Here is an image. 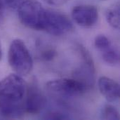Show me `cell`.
<instances>
[{"mask_svg":"<svg viewBox=\"0 0 120 120\" xmlns=\"http://www.w3.org/2000/svg\"><path fill=\"white\" fill-rule=\"evenodd\" d=\"M26 86L22 77L11 74L0 80V115L6 118H18L25 112Z\"/></svg>","mask_w":120,"mask_h":120,"instance_id":"cell-1","label":"cell"},{"mask_svg":"<svg viewBox=\"0 0 120 120\" xmlns=\"http://www.w3.org/2000/svg\"><path fill=\"white\" fill-rule=\"evenodd\" d=\"M8 61L11 68L18 75H28L33 67L32 56L24 41L19 39L13 40L10 44Z\"/></svg>","mask_w":120,"mask_h":120,"instance_id":"cell-2","label":"cell"},{"mask_svg":"<svg viewBox=\"0 0 120 120\" xmlns=\"http://www.w3.org/2000/svg\"><path fill=\"white\" fill-rule=\"evenodd\" d=\"M46 10L37 0H25L18 8V17L25 26L41 30Z\"/></svg>","mask_w":120,"mask_h":120,"instance_id":"cell-3","label":"cell"},{"mask_svg":"<svg viewBox=\"0 0 120 120\" xmlns=\"http://www.w3.org/2000/svg\"><path fill=\"white\" fill-rule=\"evenodd\" d=\"M46 89L53 96L63 98L75 97L84 94L89 89L75 78H62L48 82Z\"/></svg>","mask_w":120,"mask_h":120,"instance_id":"cell-4","label":"cell"},{"mask_svg":"<svg viewBox=\"0 0 120 120\" xmlns=\"http://www.w3.org/2000/svg\"><path fill=\"white\" fill-rule=\"evenodd\" d=\"M72 28V22L67 15L56 11L46 10L41 31L53 36H61Z\"/></svg>","mask_w":120,"mask_h":120,"instance_id":"cell-5","label":"cell"},{"mask_svg":"<svg viewBox=\"0 0 120 120\" xmlns=\"http://www.w3.org/2000/svg\"><path fill=\"white\" fill-rule=\"evenodd\" d=\"M78 51L82 58V65L74 72L75 79L85 84L90 89L94 83L95 68L92 57L89 51L82 45H78Z\"/></svg>","mask_w":120,"mask_h":120,"instance_id":"cell-6","label":"cell"},{"mask_svg":"<svg viewBox=\"0 0 120 120\" xmlns=\"http://www.w3.org/2000/svg\"><path fill=\"white\" fill-rule=\"evenodd\" d=\"M46 104L44 96L36 83L32 82L26 89L25 98V112L31 115L39 114Z\"/></svg>","mask_w":120,"mask_h":120,"instance_id":"cell-7","label":"cell"},{"mask_svg":"<svg viewBox=\"0 0 120 120\" xmlns=\"http://www.w3.org/2000/svg\"><path fill=\"white\" fill-rule=\"evenodd\" d=\"M72 18L81 27H91L98 19V8L93 5H78L72 10Z\"/></svg>","mask_w":120,"mask_h":120,"instance_id":"cell-8","label":"cell"},{"mask_svg":"<svg viewBox=\"0 0 120 120\" xmlns=\"http://www.w3.org/2000/svg\"><path fill=\"white\" fill-rule=\"evenodd\" d=\"M98 89L101 94L109 102H114L120 97V84L108 77H101L98 79Z\"/></svg>","mask_w":120,"mask_h":120,"instance_id":"cell-9","label":"cell"},{"mask_svg":"<svg viewBox=\"0 0 120 120\" xmlns=\"http://www.w3.org/2000/svg\"><path fill=\"white\" fill-rule=\"evenodd\" d=\"M105 18L108 23L116 30L120 29V4L116 3L105 11Z\"/></svg>","mask_w":120,"mask_h":120,"instance_id":"cell-10","label":"cell"},{"mask_svg":"<svg viewBox=\"0 0 120 120\" xmlns=\"http://www.w3.org/2000/svg\"><path fill=\"white\" fill-rule=\"evenodd\" d=\"M103 60L111 66L117 65L120 62V55L117 50L112 45L105 50L101 51Z\"/></svg>","mask_w":120,"mask_h":120,"instance_id":"cell-11","label":"cell"},{"mask_svg":"<svg viewBox=\"0 0 120 120\" xmlns=\"http://www.w3.org/2000/svg\"><path fill=\"white\" fill-rule=\"evenodd\" d=\"M102 118L104 120H119V112L115 107L111 105H106L102 110Z\"/></svg>","mask_w":120,"mask_h":120,"instance_id":"cell-12","label":"cell"},{"mask_svg":"<svg viewBox=\"0 0 120 120\" xmlns=\"http://www.w3.org/2000/svg\"><path fill=\"white\" fill-rule=\"evenodd\" d=\"M94 45L96 48L101 52L105 49L110 47L112 46L111 41L109 39L108 37H107L105 35L103 34H99L95 38L94 41Z\"/></svg>","mask_w":120,"mask_h":120,"instance_id":"cell-13","label":"cell"},{"mask_svg":"<svg viewBox=\"0 0 120 120\" xmlns=\"http://www.w3.org/2000/svg\"><path fill=\"white\" fill-rule=\"evenodd\" d=\"M56 56V51L53 49H46L42 51L41 53V58L44 61L52 60Z\"/></svg>","mask_w":120,"mask_h":120,"instance_id":"cell-14","label":"cell"},{"mask_svg":"<svg viewBox=\"0 0 120 120\" xmlns=\"http://www.w3.org/2000/svg\"><path fill=\"white\" fill-rule=\"evenodd\" d=\"M44 118L46 120H65L68 117L63 113L58 112H51L46 115Z\"/></svg>","mask_w":120,"mask_h":120,"instance_id":"cell-15","label":"cell"},{"mask_svg":"<svg viewBox=\"0 0 120 120\" xmlns=\"http://www.w3.org/2000/svg\"><path fill=\"white\" fill-rule=\"evenodd\" d=\"M25 0H2L4 5L11 8H17Z\"/></svg>","mask_w":120,"mask_h":120,"instance_id":"cell-16","label":"cell"},{"mask_svg":"<svg viewBox=\"0 0 120 120\" xmlns=\"http://www.w3.org/2000/svg\"><path fill=\"white\" fill-rule=\"evenodd\" d=\"M44 1L51 6H62L65 4L69 0H44Z\"/></svg>","mask_w":120,"mask_h":120,"instance_id":"cell-17","label":"cell"},{"mask_svg":"<svg viewBox=\"0 0 120 120\" xmlns=\"http://www.w3.org/2000/svg\"><path fill=\"white\" fill-rule=\"evenodd\" d=\"M4 3H3V1H2V0H0V15L2 14V13H3V11H4Z\"/></svg>","mask_w":120,"mask_h":120,"instance_id":"cell-18","label":"cell"},{"mask_svg":"<svg viewBox=\"0 0 120 120\" xmlns=\"http://www.w3.org/2000/svg\"><path fill=\"white\" fill-rule=\"evenodd\" d=\"M1 57H2V49H1V45L0 43V60L1 59Z\"/></svg>","mask_w":120,"mask_h":120,"instance_id":"cell-19","label":"cell"}]
</instances>
